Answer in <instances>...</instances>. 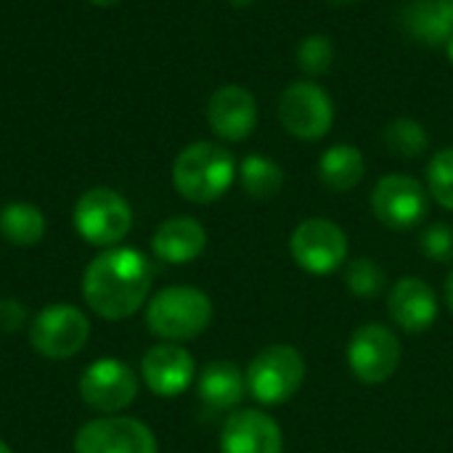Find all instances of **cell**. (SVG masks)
<instances>
[{"mask_svg":"<svg viewBox=\"0 0 453 453\" xmlns=\"http://www.w3.org/2000/svg\"><path fill=\"white\" fill-rule=\"evenodd\" d=\"M151 260L135 247L101 250L82 271L80 292L85 305L104 321L135 316L151 295Z\"/></svg>","mask_w":453,"mask_h":453,"instance_id":"cell-1","label":"cell"},{"mask_svg":"<svg viewBox=\"0 0 453 453\" xmlns=\"http://www.w3.org/2000/svg\"><path fill=\"white\" fill-rule=\"evenodd\" d=\"M239 165L234 154L215 141L188 143L173 162L175 191L194 204H210L220 199L236 180Z\"/></svg>","mask_w":453,"mask_h":453,"instance_id":"cell-2","label":"cell"},{"mask_svg":"<svg viewBox=\"0 0 453 453\" xmlns=\"http://www.w3.org/2000/svg\"><path fill=\"white\" fill-rule=\"evenodd\" d=\"M146 329L162 342H188L207 332L212 324V300L188 284L159 289L146 303Z\"/></svg>","mask_w":453,"mask_h":453,"instance_id":"cell-3","label":"cell"},{"mask_svg":"<svg viewBox=\"0 0 453 453\" xmlns=\"http://www.w3.org/2000/svg\"><path fill=\"white\" fill-rule=\"evenodd\" d=\"M72 223L77 236L90 247H119V242H125L133 228V207L119 191L109 186H96L77 199L72 210Z\"/></svg>","mask_w":453,"mask_h":453,"instance_id":"cell-4","label":"cell"},{"mask_svg":"<svg viewBox=\"0 0 453 453\" xmlns=\"http://www.w3.org/2000/svg\"><path fill=\"white\" fill-rule=\"evenodd\" d=\"M27 337L37 356L48 361H66L88 345L90 319L72 303H50L29 319Z\"/></svg>","mask_w":453,"mask_h":453,"instance_id":"cell-5","label":"cell"},{"mask_svg":"<svg viewBox=\"0 0 453 453\" xmlns=\"http://www.w3.org/2000/svg\"><path fill=\"white\" fill-rule=\"evenodd\" d=\"M247 393L263 406L289 401L305 380V358L292 345H268L247 366Z\"/></svg>","mask_w":453,"mask_h":453,"instance_id":"cell-6","label":"cell"},{"mask_svg":"<svg viewBox=\"0 0 453 453\" xmlns=\"http://www.w3.org/2000/svg\"><path fill=\"white\" fill-rule=\"evenodd\" d=\"M138 388L141 382L133 366L114 356L90 361L77 380L82 403L101 417H111L133 406V401L138 398Z\"/></svg>","mask_w":453,"mask_h":453,"instance_id":"cell-7","label":"cell"},{"mask_svg":"<svg viewBox=\"0 0 453 453\" xmlns=\"http://www.w3.org/2000/svg\"><path fill=\"white\" fill-rule=\"evenodd\" d=\"M279 122L297 141H321L334 125V101L313 80H297L279 96Z\"/></svg>","mask_w":453,"mask_h":453,"instance_id":"cell-8","label":"cell"},{"mask_svg":"<svg viewBox=\"0 0 453 453\" xmlns=\"http://www.w3.org/2000/svg\"><path fill=\"white\" fill-rule=\"evenodd\" d=\"M427 188L403 173L382 175L372 191L374 218L393 231H411L427 218Z\"/></svg>","mask_w":453,"mask_h":453,"instance_id":"cell-9","label":"cell"},{"mask_svg":"<svg viewBox=\"0 0 453 453\" xmlns=\"http://www.w3.org/2000/svg\"><path fill=\"white\" fill-rule=\"evenodd\" d=\"M289 250L303 271L334 273L348 260V234L329 218H308L292 231Z\"/></svg>","mask_w":453,"mask_h":453,"instance_id":"cell-10","label":"cell"},{"mask_svg":"<svg viewBox=\"0 0 453 453\" xmlns=\"http://www.w3.org/2000/svg\"><path fill=\"white\" fill-rule=\"evenodd\" d=\"M348 366L364 385L388 382L401 366V342L385 324H364L348 342Z\"/></svg>","mask_w":453,"mask_h":453,"instance_id":"cell-11","label":"cell"},{"mask_svg":"<svg viewBox=\"0 0 453 453\" xmlns=\"http://www.w3.org/2000/svg\"><path fill=\"white\" fill-rule=\"evenodd\" d=\"M74 453H159L149 425L133 417H96L74 435Z\"/></svg>","mask_w":453,"mask_h":453,"instance_id":"cell-12","label":"cell"},{"mask_svg":"<svg viewBox=\"0 0 453 453\" xmlns=\"http://www.w3.org/2000/svg\"><path fill=\"white\" fill-rule=\"evenodd\" d=\"M141 380L157 398H178L196 380L194 356L178 342H159L143 353Z\"/></svg>","mask_w":453,"mask_h":453,"instance_id":"cell-13","label":"cell"},{"mask_svg":"<svg viewBox=\"0 0 453 453\" xmlns=\"http://www.w3.org/2000/svg\"><path fill=\"white\" fill-rule=\"evenodd\" d=\"M207 122L220 141H247L257 127V101L242 85H220L207 101Z\"/></svg>","mask_w":453,"mask_h":453,"instance_id":"cell-14","label":"cell"},{"mask_svg":"<svg viewBox=\"0 0 453 453\" xmlns=\"http://www.w3.org/2000/svg\"><path fill=\"white\" fill-rule=\"evenodd\" d=\"M220 453H284L281 427L257 409L231 411L220 427Z\"/></svg>","mask_w":453,"mask_h":453,"instance_id":"cell-15","label":"cell"},{"mask_svg":"<svg viewBox=\"0 0 453 453\" xmlns=\"http://www.w3.org/2000/svg\"><path fill=\"white\" fill-rule=\"evenodd\" d=\"M390 319L411 334L427 332L438 319V295L419 276H403L393 284L388 297Z\"/></svg>","mask_w":453,"mask_h":453,"instance_id":"cell-16","label":"cell"},{"mask_svg":"<svg viewBox=\"0 0 453 453\" xmlns=\"http://www.w3.org/2000/svg\"><path fill=\"white\" fill-rule=\"evenodd\" d=\"M207 250V231L191 215H175L159 223L151 236V252L167 265H188Z\"/></svg>","mask_w":453,"mask_h":453,"instance_id":"cell-17","label":"cell"},{"mask_svg":"<svg viewBox=\"0 0 453 453\" xmlns=\"http://www.w3.org/2000/svg\"><path fill=\"white\" fill-rule=\"evenodd\" d=\"M247 393V377L234 361H210L196 377V395L207 411H231Z\"/></svg>","mask_w":453,"mask_h":453,"instance_id":"cell-18","label":"cell"},{"mask_svg":"<svg viewBox=\"0 0 453 453\" xmlns=\"http://www.w3.org/2000/svg\"><path fill=\"white\" fill-rule=\"evenodd\" d=\"M366 175V162L361 149L353 143H334L319 157V180L334 194L353 191Z\"/></svg>","mask_w":453,"mask_h":453,"instance_id":"cell-19","label":"cell"},{"mask_svg":"<svg viewBox=\"0 0 453 453\" xmlns=\"http://www.w3.org/2000/svg\"><path fill=\"white\" fill-rule=\"evenodd\" d=\"M403 29L414 37V42L427 48H446L453 37V27L435 0H411L403 8Z\"/></svg>","mask_w":453,"mask_h":453,"instance_id":"cell-20","label":"cell"},{"mask_svg":"<svg viewBox=\"0 0 453 453\" xmlns=\"http://www.w3.org/2000/svg\"><path fill=\"white\" fill-rule=\"evenodd\" d=\"M0 236L13 247H35L45 236V215L32 202H8L0 210Z\"/></svg>","mask_w":453,"mask_h":453,"instance_id":"cell-21","label":"cell"},{"mask_svg":"<svg viewBox=\"0 0 453 453\" xmlns=\"http://www.w3.org/2000/svg\"><path fill=\"white\" fill-rule=\"evenodd\" d=\"M239 180L247 196L265 202L273 199L284 188V170L276 159L263 157V154H250L239 165Z\"/></svg>","mask_w":453,"mask_h":453,"instance_id":"cell-22","label":"cell"},{"mask_svg":"<svg viewBox=\"0 0 453 453\" xmlns=\"http://www.w3.org/2000/svg\"><path fill=\"white\" fill-rule=\"evenodd\" d=\"M382 143L390 154L401 159H417L427 151L430 135L425 125L414 117H395L382 130Z\"/></svg>","mask_w":453,"mask_h":453,"instance_id":"cell-23","label":"cell"},{"mask_svg":"<svg viewBox=\"0 0 453 453\" xmlns=\"http://www.w3.org/2000/svg\"><path fill=\"white\" fill-rule=\"evenodd\" d=\"M334 64V42L329 35L313 32L300 40L297 45V66L308 77H321L332 69Z\"/></svg>","mask_w":453,"mask_h":453,"instance_id":"cell-24","label":"cell"},{"mask_svg":"<svg viewBox=\"0 0 453 453\" xmlns=\"http://www.w3.org/2000/svg\"><path fill=\"white\" fill-rule=\"evenodd\" d=\"M427 194L453 212V146H446L433 154L427 165Z\"/></svg>","mask_w":453,"mask_h":453,"instance_id":"cell-25","label":"cell"},{"mask_svg":"<svg viewBox=\"0 0 453 453\" xmlns=\"http://www.w3.org/2000/svg\"><path fill=\"white\" fill-rule=\"evenodd\" d=\"M345 284L356 297H377L385 289V273L374 260L358 257L348 265Z\"/></svg>","mask_w":453,"mask_h":453,"instance_id":"cell-26","label":"cell"},{"mask_svg":"<svg viewBox=\"0 0 453 453\" xmlns=\"http://www.w3.org/2000/svg\"><path fill=\"white\" fill-rule=\"evenodd\" d=\"M422 252L435 263H451L453 260V226L449 223H433L422 234Z\"/></svg>","mask_w":453,"mask_h":453,"instance_id":"cell-27","label":"cell"},{"mask_svg":"<svg viewBox=\"0 0 453 453\" xmlns=\"http://www.w3.org/2000/svg\"><path fill=\"white\" fill-rule=\"evenodd\" d=\"M29 326V313L21 300L16 297H0V332L3 334H19Z\"/></svg>","mask_w":453,"mask_h":453,"instance_id":"cell-28","label":"cell"},{"mask_svg":"<svg viewBox=\"0 0 453 453\" xmlns=\"http://www.w3.org/2000/svg\"><path fill=\"white\" fill-rule=\"evenodd\" d=\"M438 3V8H441V13L449 19V24L453 27V0H435Z\"/></svg>","mask_w":453,"mask_h":453,"instance_id":"cell-29","label":"cell"},{"mask_svg":"<svg viewBox=\"0 0 453 453\" xmlns=\"http://www.w3.org/2000/svg\"><path fill=\"white\" fill-rule=\"evenodd\" d=\"M446 305H449V311L453 313V268L451 273L446 276Z\"/></svg>","mask_w":453,"mask_h":453,"instance_id":"cell-30","label":"cell"},{"mask_svg":"<svg viewBox=\"0 0 453 453\" xmlns=\"http://www.w3.org/2000/svg\"><path fill=\"white\" fill-rule=\"evenodd\" d=\"M231 5H236V8H247V5H255L257 0H228Z\"/></svg>","mask_w":453,"mask_h":453,"instance_id":"cell-31","label":"cell"},{"mask_svg":"<svg viewBox=\"0 0 453 453\" xmlns=\"http://www.w3.org/2000/svg\"><path fill=\"white\" fill-rule=\"evenodd\" d=\"M324 3H329V5H340V8H345V5H353V3H358V0H324Z\"/></svg>","mask_w":453,"mask_h":453,"instance_id":"cell-32","label":"cell"},{"mask_svg":"<svg viewBox=\"0 0 453 453\" xmlns=\"http://www.w3.org/2000/svg\"><path fill=\"white\" fill-rule=\"evenodd\" d=\"M93 5H101V8H109V5H117L119 0H90Z\"/></svg>","mask_w":453,"mask_h":453,"instance_id":"cell-33","label":"cell"},{"mask_svg":"<svg viewBox=\"0 0 453 453\" xmlns=\"http://www.w3.org/2000/svg\"><path fill=\"white\" fill-rule=\"evenodd\" d=\"M446 53H449V58H451V64H453V37L446 42Z\"/></svg>","mask_w":453,"mask_h":453,"instance_id":"cell-34","label":"cell"},{"mask_svg":"<svg viewBox=\"0 0 453 453\" xmlns=\"http://www.w3.org/2000/svg\"><path fill=\"white\" fill-rule=\"evenodd\" d=\"M0 453H13L11 451V446H8L5 441H0Z\"/></svg>","mask_w":453,"mask_h":453,"instance_id":"cell-35","label":"cell"}]
</instances>
